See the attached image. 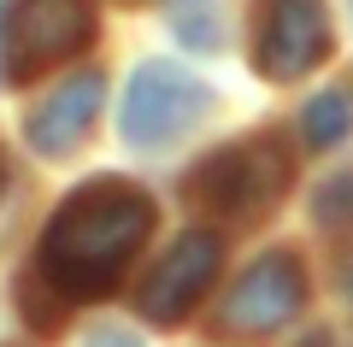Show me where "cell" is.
<instances>
[{"instance_id": "3", "label": "cell", "mask_w": 353, "mask_h": 347, "mask_svg": "<svg viewBox=\"0 0 353 347\" xmlns=\"http://www.w3.org/2000/svg\"><path fill=\"white\" fill-rule=\"evenodd\" d=\"M283 183H289V165H283L277 141H241V148H224L212 153V159L194 171V200L212 212H224V218L248 224L259 218V212L277 206Z\"/></svg>"}, {"instance_id": "2", "label": "cell", "mask_w": 353, "mask_h": 347, "mask_svg": "<svg viewBox=\"0 0 353 347\" xmlns=\"http://www.w3.org/2000/svg\"><path fill=\"white\" fill-rule=\"evenodd\" d=\"M206 112H212V88H206L201 77L183 71V65H171V59H148L130 77L118 130H124V141H136V148H171L183 130L201 124Z\"/></svg>"}, {"instance_id": "10", "label": "cell", "mask_w": 353, "mask_h": 347, "mask_svg": "<svg viewBox=\"0 0 353 347\" xmlns=\"http://www.w3.org/2000/svg\"><path fill=\"white\" fill-rule=\"evenodd\" d=\"M171 30L189 41V48H201V53L218 48V6H212V0H176Z\"/></svg>"}, {"instance_id": "7", "label": "cell", "mask_w": 353, "mask_h": 347, "mask_svg": "<svg viewBox=\"0 0 353 347\" xmlns=\"http://www.w3.org/2000/svg\"><path fill=\"white\" fill-rule=\"evenodd\" d=\"M212 277H218V236L194 230V236H183L159 265H153V277L141 283V295H136L141 318H153V324L183 318V312L212 288Z\"/></svg>"}, {"instance_id": "13", "label": "cell", "mask_w": 353, "mask_h": 347, "mask_svg": "<svg viewBox=\"0 0 353 347\" xmlns=\"http://www.w3.org/2000/svg\"><path fill=\"white\" fill-rule=\"evenodd\" d=\"M0 53H6V12H0Z\"/></svg>"}, {"instance_id": "4", "label": "cell", "mask_w": 353, "mask_h": 347, "mask_svg": "<svg viewBox=\"0 0 353 347\" xmlns=\"http://www.w3.org/2000/svg\"><path fill=\"white\" fill-rule=\"evenodd\" d=\"M94 36V12L88 0H12L6 6V53H12V77H30L53 59H71Z\"/></svg>"}, {"instance_id": "12", "label": "cell", "mask_w": 353, "mask_h": 347, "mask_svg": "<svg viewBox=\"0 0 353 347\" xmlns=\"http://www.w3.org/2000/svg\"><path fill=\"white\" fill-rule=\"evenodd\" d=\"M88 347H141L136 335H124V330H94L88 335Z\"/></svg>"}, {"instance_id": "6", "label": "cell", "mask_w": 353, "mask_h": 347, "mask_svg": "<svg viewBox=\"0 0 353 347\" xmlns=\"http://www.w3.org/2000/svg\"><path fill=\"white\" fill-rule=\"evenodd\" d=\"M330 48V18L324 0H265L259 36H253V65L271 83H294L306 77Z\"/></svg>"}, {"instance_id": "5", "label": "cell", "mask_w": 353, "mask_h": 347, "mask_svg": "<svg viewBox=\"0 0 353 347\" xmlns=\"http://www.w3.org/2000/svg\"><path fill=\"white\" fill-rule=\"evenodd\" d=\"M306 306V271L289 248L259 253L248 271L236 277V288L224 295V330L236 335H271Z\"/></svg>"}, {"instance_id": "1", "label": "cell", "mask_w": 353, "mask_h": 347, "mask_svg": "<svg viewBox=\"0 0 353 347\" xmlns=\"http://www.w3.org/2000/svg\"><path fill=\"white\" fill-rule=\"evenodd\" d=\"M148 230H153V200L141 188L118 183V177L83 183L53 212L48 236H41V277L65 300H101L130 271Z\"/></svg>"}, {"instance_id": "11", "label": "cell", "mask_w": 353, "mask_h": 347, "mask_svg": "<svg viewBox=\"0 0 353 347\" xmlns=\"http://www.w3.org/2000/svg\"><path fill=\"white\" fill-rule=\"evenodd\" d=\"M312 218L318 224H353V171H336V177H324V188H318V200H312Z\"/></svg>"}, {"instance_id": "9", "label": "cell", "mask_w": 353, "mask_h": 347, "mask_svg": "<svg viewBox=\"0 0 353 347\" xmlns=\"http://www.w3.org/2000/svg\"><path fill=\"white\" fill-rule=\"evenodd\" d=\"M301 130H306V141H312V148H336V141H347V130H353L347 100H341V95H318L312 106H306Z\"/></svg>"}, {"instance_id": "8", "label": "cell", "mask_w": 353, "mask_h": 347, "mask_svg": "<svg viewBox=\"0 0 353 347\" xmlns=\"http://www.w3.org/2000/svg\"><path fill=\"white\" fill-rule=\"evenodd\" d=\"M101 95H106V77L101 71H77L30 112V141L41 153H71L77 141L88 136L94 112H101Z\"/></svg>"}]
</instances>
